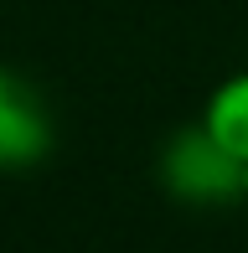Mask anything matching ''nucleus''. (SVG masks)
<instances>
[{"instance_id": "20e7f679", "label": "nucleus", "mask_w": 248, "mask_h": 253, "mask_svg": "<svg viewBox=\"0 0 248 253\" xmlns=\"http://www.w3.org/2000/svg\"><path fill=\"white\" fill-rule=\"evenodd\" d=\"M243 222H248V197H243Z\"/></svg>"}, {"instance_id": "7ed1b4c3", "label": "nucleus", "mask_w": 248, "mask_h": 253, "mask_svg": "<svg viewBox=\"0 0 248 253\" xmlns=\"http://www.w3.org/2000/svg\"><path fill=\"white\" fill-rule=\"evenodd\" d=\"M197 119L238 166H248V67L243 73H228L217 88H212Z\"/></svg>"}, {"instance_id": "f03ea898", "label": "nucleus", "mask_w": 248, "mask_h": 253, "mask_svg": "<svg viewBox=\"0 0 248 253\" xmlns=\"http://www.w3.org/2000/svg\"><path fill=\"white\" fill-rule=\"evenodd\" d=\"M52 109L26 73L0 62V170H31L52 155Z\"/></svg>"}, {"instance_id": "f257e3e1", "label": "nucleus", "mask_w": 248, "mask_h": 253, "mask_svg": "<svg viewBox=\"0 0 248 253\" xmlns=\"http://www.w3.org/2000/svg\"><path fill=\"white\" fill-rule=\"evenodd\" d=\"M155 176L186 207H228V202L243 207V197H248V166H238V160L222 150V145L202 129V119L186 124V129H176L171 140L161 145Z\"/></svg>"}]
</instances>
